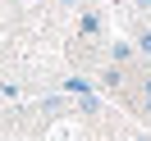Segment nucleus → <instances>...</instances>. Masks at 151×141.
I'll return each instance as SVG.
<instances>
[{
    "label": "nucleus",
    "mask_w": 151,
    "mask_h": 141,
    "mask_svg": "<svg viewBox=\"0 0 151 141\" xmlns=\"http://www.w3.org/2000/svg\"><path fill=\"white\" fill-rule=\"evenodd\" d=\"M83 32H101V18L96 14H83Z\"/></svg>",
    "instance_id": "f03ea898"
},
{
    "label": "nucleus",
    "mask_w": 151,
    "mask_h": 141,
    "mask_svg": "<svg viewBox=\"0 0 151 141\" xmlns=\"http://www.w3.org/2000/svg\"><path fill=\"white\" fill-rule=\"evenodd\" d=\"M137 5H147V9H151V0H137Z\"/></svg>",
    "instance_id": "39448f33"
},
{
    "label": "nucleus",
    "mask_w": 151,
    "mask_h": 141,
    "mask_svg": "<svg viewBox=\"0 0 151 141\" xmlns=\"http://www.w3.org/2000/svg\"><path fill=\"white\" fill-rule=\"evenodd\" d=\"M110 55H114V64H128V59H133V46H124V41H119Z\"/></svg>",
    "instance_id": "f257e3e1"
},
{
    "label": "nucleus",
    "mask_w": 151,
    "mask_h": 141,
    "mask_svg": "<svg viewBox=\"0 0 151 141\" xmlns=\"http://www.w3.org/2000/svg\"><path fill=\"white\" fill-rule=\"evenodd\" d=\"M137 50H142V55H151V32H142V37H137Z\"/></svg>",
    "instance_id": "7ed1b4c3"
},
{
    "label": "nucleus",
    "mask_w": 151,
    "mask_h": 141,
    "mask_svg": "<svg viewBox=\"0 0 151 141\" xmlns=\"http://www.w3.org/2000/svg\"><path fill=\"white\" fill-rule=\"evenodd\" d=\"M147 114H151V77H147Z\"/></svg>",
    "instance_id": "20e7f679"
}]
</instances>
